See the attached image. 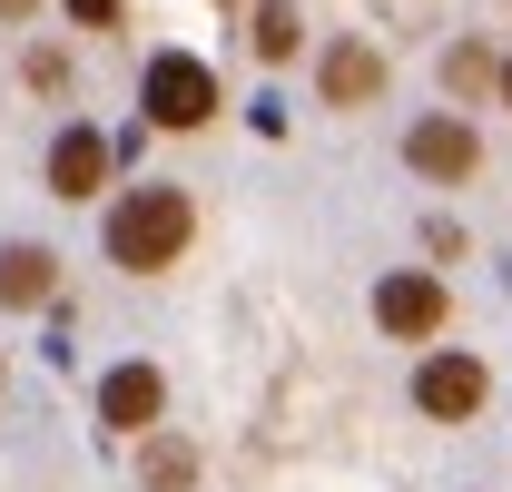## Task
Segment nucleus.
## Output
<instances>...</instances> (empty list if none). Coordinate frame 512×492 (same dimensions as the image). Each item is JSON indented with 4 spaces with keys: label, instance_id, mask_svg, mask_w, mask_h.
<instances>
[{
    "label": "nucleus",
    "instance_id": "f257e3e1",
    "mask_svg": "<svg viewBox=\"0 0 512 492\" xmlns=\"http://www.w3.org/2000/svg\"><path fill=\"white\" fill-rule=\"evenodd\" d=\"M178 246H188V197L178 187H128L119 217H109V256L119 266H178Z\"/></svg>",
    "mask_w": 512,
    "mask_h": 492
},
{
    "label": "nucleus",
    "instance_id": "f03ea898",
    "mask_svg": "<svg viewBox=\"0 0 512 492\" xmlns=\"http://www.w3.org/2000/svg\"><path fill=\"white\" fill-rule=\"evenodd\" d=\"M148 119H158V128L217 119V69L188 60V50H158V60H148Z\"/></svg>",
    "mask_w": 512,
    "mask_h": 492
},
{
    "label": "nucleus",
    "instance_id": "7ed1b4c3",
    "mask_svg": "<svg viewBox=\"0 0 512 492\" xmlns=\"http://www.w3.org/2000/svg\"><path fill=\"white\" fill-rule=\"evenodd\" d=\"M375 325L384 335H434V325H444V276H424V266H414V276H384L375 286Z\"/></svg>",
    "mask_w": 512,
    "mask_h": 492
},
{
    "label": "nucleus",
    "instance_id": "20e7f679",
    "mask_svg": "<svg viewBox=\"0 0 512 492\" xmlns=\"http://www.w3.org/2000/svg\"><path fill=\"white\" fill-rule=\"evenodd\" d=\"M414 404L444 414V424H463V414L483 404V365H473V355H434V365L414 374Z\"/></svg>",
    "mask_w": 512,
    "mask_h": 492
},
{
    "label": "nucleus",
    "instance_id": "39448f33",
    "mask_svg": "<svg viewBox=\"0 0 512 492\" xmlns=\"http://www.w3.org/2000/svg\"><path fill=\"white\" fill-rule=\"evenodd\" d=\"M158 404H168L158 365H119L109 384H99V424H119V433H148V424H158Z\"/></svg>",
    "mask_w": 512,
    "mask_h": 492
},
{
    "label": "nucleus",
    "instance_id": "423d86ee",
    "mask_svg": "<svg viewBox=\"0 0 512 492\" xmlns=\"http://www.w3.org/2000/svg\"><path fill=\"white\" fill-rule=\"evenodd\" d=\"M404 158L424 168V178H473V158H483V138L463 119H424L414 138H404Z\"/></svg>",
    "mask_w": 512,
    "mask_h": 492
},
{
    "label": "nucleus",
    "instance_id": "0eeeda50",
    "mask_svg": "<svg viewBox=\"0 0 512 492\" xmlns=\"http://www.w3.org/2000/svg\"><path fill=\"white\" fill-rule=\"evenodd\" d=\"M99 178H109V138H99V128H60V148H50V187H60V197H89Z\"/></svg>",
    "mask_w": 512,
    "mask_h": 492
},
{
    "label": "nucleus",
    "instance_id": "6e6552de",
    "mask_svg": "<svg viewBox=\"0 0 512 492\" xmlns=\"http://www.w3.org/2000/svg\"><path fill=\"white\" fill-rule=\"evenodd\" d=\"M375 89H384V60L365 40H335V50H325V99H335V109H355V99H375Z\"/></svg>",
    "mask_w": 512,
    "mask_h": 492
},
{
    "label": "nucleus",
    "instance_id": "1a4fd4ad",
    "mask_svg": "<svg viewBox=\"0 0 512 492\" xmlns=\"http://www.w3.org/2000/svg\"><path fill=\"white\" fill-rule=\"evenodd\" d=\"M50 286H60V256L50 246H0V296L10 306H50Z\"/></svg>",
    "mask_w": 512,
    "mask_h": 492
},
{
    "label": "nucleus",
    "instance_id": "9d476101",
    "mask_svg": "<svg viewBox=\"0 0 512 492\" xmlns=\"http://www.w3.org/2000/svg\"><path fill=\"white\" fill-rule=\"evenodd\" d=\"M256 50H266V60H286V50H296V10H286V0H266V10H256Z\"/></svg>",
    "mask_w": 512,
    "mask_h": 492
},
{
    "label": "nucleus",
    "instance_id": "9b49d317",
    "mask_svg": "<svg viewBox=\"0 0 512 492\" xmlns=\"http://www.w3.org/2000/svg\"><path fill=\"white\" fill-rule=\"evenodd\" d=\"M148 483H158V492H188V443H148Z\"/></svg>",
    "mask_w": 512,
    "mask_h": 492
},
{
    "label": "nucleus",
    "instance_id": "f8f14e48",
    "mask_svg": "<svg viewBox=\"0 0 512 492\" xmlns=\"http://www.w3.org/2000/svg\"><path fill=\"white\" fill-rule=\"evenodd\" d=\"M444 79H453V89H493V60H483V50H453Z\"/></svg>",
    "mask_w": 512,
    "mask_h": 492
},
{
    "label": "nucleus",
    "instance_id": "ddd939ff",
    "mask_svg": "<svg viewBox=\"0 0 512 492\" xmlns=\"http://www.w3.org/2000/svg\"><path fill=\"white\" fill-rule=\"evenodd\" d=\"M69 10H79L89 30H109V20H119V0H69Z\"/></svg>",
    "mask_w": 512,
    "mask_h": 492
},
{
    "label": "nucleus",
    "instance_id": "4468645a",
    "mask_svg": "<svg viewBox=\"0 0 512 492\" xmlns=\"http://www.w3.org/2000/svg\"><path fill=\"white\" fill-rule=\"evenodd\" d=\"M0 20H30V0H0Z\"/></svg>",
    "mask_w": 512,
    "mask_h": 492
},
{
    "label": "nucleus",
    "instance_id": "2eb2a0df",
    "mask_svg": "<svg viewBox=\"0 0 512 492\" xmlns=\"http://www.w3.org/2000/svg\"><path fill=\"white\" fill-rule=\"evenodd\" d=\"M493 79H503V99H512V60H503V69H493Z\"/></svg>",
    "mask_w": 512,
    "mask_h": 492
}]
</instances>
